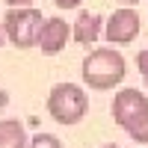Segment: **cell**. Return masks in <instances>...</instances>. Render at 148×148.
<instances>
[{"mask_svg": "<svg viewBox=\"0 0 148 148\" xmlns=\"http://www.w3.org/2000/svg\"><path fill=\"white\" fill-rule=\"evenodd\" d=\"M3 3H9L12 9H24V6H30L33 0H3Z\"/></svg>", "mask_w": 148, "mask_h": 148, "instance_id": "obj_13", "label": "cell"}, {"mask_svg": "<svg viewBox=\"0 0 148 148\" xmlns=\"http://www.w3.org/2000/svg\"><path fill=\"white\" fill-rule=\"evenodd\" d=\"M0 104H6V101H3V92H0Z\"/></svg>", "mask_w": 148, "mask_h": 148, "instance_id": "obj_17", "label": "cell"}, {"mask_svg": "<svg viewBox=\"0 0 148 148\" xmlns=\"http://www.w3.org/2000/svg\"><path fill=\"white\" fill-rule=\"evenodd\" d=\"M104 36L110 39V45H130L139 36V15H136V9H127V6L116 9L113 15L107 18Z\"/></svg>", "mask_w": 148, "mask_h": 148, "instance_id": "obj_4", "label": "cell"}, {"mask_svg": "<svg viewBox=\"0 0 148 148\" xmlns=\"http://www.w3.org/2000/svg\"><path fill=\"white\" fill-rule=\"evenodd\" d=\"M119 3H125V6H127V9H130V6H133V3H139V0H119Z\"/></svg>", "mask_w": 148, "mask_h": 148, "instance_id": "obj_14", "label": "cell"}, {"mask_svg": "<svg viewBox=\"0 0 148 148\" xmlns=\"http://www.w3.org/2000/svg\"><path fill=\"white\" fill-rule=\"evenodd\" d=\"M125 56L113 47H98L89 56L83 59V80L89 89H98V92H107L119 86L125 80Z\"/></svg>", "mask_w": 148, "mask_h": 148, "instance_id": "obj_1", "label": "cell"}, {"mask_svg": "<svg viewBox=\"0 0 148 148\" xmlns=\"http://www.w3.org/2000/svg\"><path fill=\"white\" fill-rule=\"evenodd\" d=\"M71 36H74L77 45H86V47L95 45L98 36H101V15H95V12H80V18H77V24H74Z\"/></svg>", "mask_w": 148, "mask_h": 148, "instance_id": "obj_7", "label": "cell"}, {"mask_svg": "<svg viewBox=\"0 0 148 148\" xmlns=\"http://www.w3.org/2000/svg\"><path fill=\"white\" fill-rule=\"evenodd\" d=\"M89 110V98L77 83H56L47 95V113L59 125H77Z\"/></svg>", "mask_w": 148, "mask_h": 148, "instance_id": "obj_2", "label": "cell"}, {"mask_svg": "<svg viewBox=\"0 0 148 148\" xmlns=\"http://www.w3.org/2000/svg\"><path fill=\"white\" fill-rule=\"evenodd\" d=\"M0 148H27V130L18 119L0 121Z\"/></svg>", "mask_w": 148, "mask_h": 148, "instance_id": "obj_8", "label": "cell"}, {"mask_svg": "<svg viewBox=\"0 0 148 148\" xmlns=\"http://www.w3.org/2000/svg\"><path fill=\"white\" fill-rule=\"evenodd\" d=\"M142 148H148V145H142Z\"/></svg>", "mask_w": 148, "mask_h": 148, "instance_id": "obj_18", "label": "cell"}, {"mask_svg": "<svg viewBox=\"0 0 148 148\" xmlns=\"http://www.w3.org/2000/svg\"><path fill=\"white\" fill-rule=\"evenodd\" d=\"M42 24H45V18H42L39 9L24 6V9H9L0 27H3V36H6V39L15 45V47L27 51V47H33L36 42H39Z\"/></svg>", "mask_w": 148, "mask_h": 148, "instance_id": "obj_3", "label": "cell"}, {"mask_svg": "<svg viewBox=\"0 0 148 148\" xmlns=\"http://www.w3.org/2000/svg\"><path fill=\"white\" fill-rule=\"evenodd\" d=\"M27 148H62V142H59L53 133H36Z\"/></svg>", "mask_w": 148, "mask_h": 148, "instance_id": "obj_10", "label": "cell"}, {"mask_svg": "<svg viewBox=\"0 0 148 148\" xmlns=\"http://www.w3.org/2000/svg\"><path fill=\"white\" fill-rule=\"evenodd\" d=\"M53 3H56L59 9H77V6L83 3V0H53Z\"/></svg>", "mask_w": 148, "mask_h": 148, "instance_id": "obj_12", "label": "cell"}, {"mask_svg": "<svg viewBox=\"0 0 148 148\" xmlns=\"http://www.w3.org/2000/svg\"><path fill=\"white\" fill-rule=\"evenodd\" d=\"M145 113H148V98L139 89H121L113 98V119H116V125H121V127H127L133 119H139Z\"/></svg>", "mask_w": 148, "mask_h": 148, "instance_id": "obj_5", "label": "cell"}, {"mask_svg": "<svg viewBox=\"0 0 148 148\" xmlns=\"http://www.w3.org/2000/svg\"><path fill=\"white\" fill-rule=\"evenodd\" d=\"M0 45H3V27H0Z\"/></svg>", "mask_w": 148, "mask_h": 148, "instance_id": "obj_16", "label": "cell"}, {"mask_svg": "<svg viewBox=\"0 0 148 148\" xmlns=\"http://www.w3.org/2000/svg\"><path fill=\"white\" fill-rule=\"evenodd\" d=\"M136 68H139V74H142L145 86H148V47H145V51H139V53H136Z\"/></svg>", "mask_w": 148, "mask_h": 148, "instance_id": "obj_11", "label": "cell"}, {"mask_svg": "<svg viewBox=\"0 0 148 148\" xmlns=\"http://www.w3.org/2000/svg\"><path fill=\"white\" fill-rule=\"evenodd\" d=\"M125 130H127V133H130V136L136 139V142L148 145V113H145V116H139V119H133Z\"/></svg>", "mask_w": 148, "mask_h": 148, "instance_id": "obj_9", "label": "cell"}, {"mask_svg": "<svg viewBox=\"0 0 148 148\" xmlns=\"http://www.w3.org/2000/svg\"><path fill=\"white\" fill-rule=\"evenodd\" d=\"M101 148H121V145H101Z\"/></svg>", "mask_w": 148, "mask_h": 148, "instance_id": "obj_15", "label": "cell"}, {"mask_svg": "<svg viewBox=\"0 0 148 148\" xmlns=\"http://www.w3.org/2000/svg\"><path fill=\"white\" fill-rule=\"evenodd\" d=\"M68 39H71V27H68L62 18H45L42 30H39V42H36V45L42 47V53L53 56V53H59L65 47Z\"/></svg>", "mask_w": 148, "mask_h": 148, "instance_id": "obj_6", "label": "cell"}]
</instances>
